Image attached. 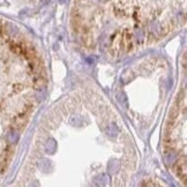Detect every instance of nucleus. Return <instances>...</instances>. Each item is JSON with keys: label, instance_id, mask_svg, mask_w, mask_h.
Listing matches in <instances>:
<instances>
[{"label": "nucleus", "instance_id": "nucleus-5", "mask_svg": "<svg viewBox=\"0 0 187 187\" xmlns=\"http://www.w3.org/2000/svg\"><path fill=\"white\" fill-rule=\"evenodd\" d=\"M120 168V163L116 161V159H112L110 163L107 164V171L112 173V175H114V173H117V171L119 170Z\"/></svg>", "mask_w": 187, "mask_h": 187}, {"label": "nucleus", "instance_id": "nucleus-8", "mask_svg": "<svg viewBox=\"0 0 187 187\" xmlns=\"http://www.w3.org/2000/svg\"><path fill=\"white\" fill-rule=\"evenodd\" d=\"M39 168L44 172H47V171H50V169H51V162L49 159H43L41 163H39Z\"/></svg>", "mask_w": 187, "mask_h": 187}, {"label": "nucleus", "instance_id": "nucleus-6", "mask_svg": "<svg viewBox=\"0 0 187 187\" xmlns=\"http://www.w3.org/2000/svg\"><path fill=\"white\" fill-rule=\"evenodd\" d=\"M57 149V143L53 139H49L45 143V150H46L47 154H53Z\"/></svg>", "mask_w": 187, "mask_h": 187}, {"label": "nucleus", "instance_id": "nucleus-3", "mask_svg": "<svg viewBox=\"0 0 187 187\" xmlns=\"http://www.w3.org/2000/svg\"><path fill=\"white\" fill-rule=\"evenodd\" d=\"M109 181H110V178H109L107 173H102V175L93 178V184L98 185V186H105L106 184H109Z\"/></svg>", "mask_w": 187, "mask_h": 187}, {"label": "nucleus", "instance_id": "nucleus-1", "mask_svg": "<svg viewBox=\"0 0 187 187\" xmlns=\"http://www.w3.org/2000/svg\"><path fill=\"white\" fill-rule=\"evenodd\" d=\"M80 31H81L82 43H83L87 47H93V34H91V30L89 29V27L84 25Z\"/></svg>", "mask_w": 187, "mask_h": 187}, {"label": "nucleus", "instance_id": "nucleus-9", "mask_svg": "<svg viewBox=\"0 0 187 187\" xmlns=\"http://www.w3.org/2000/svg\"><path fill=\"white\" fill-rule=\"evenodd\" d=\"M106 133H107V135H110V136H116L118 133V128L117 126H116V124H111V126H109Z\"/></svg>", "mask_w": 187, "mask_h": 187}, {"label": "nucleus", "instance_id": "nucleus-7", "mask_svg": "<svg viewBox=\"0 0 187 187\" xmlns=\"http://www.w3.org/2000/svg\"><path fill=\"white\" fill-rule=\"evenodd\" d=\"M133 38H135V41L138 42L139 44H142L144 41V34L142 29H135L134 34H133Z\"/></svg>", "mask_w": 187, "mask_h": 187}, {"label": "nucleus", "instance_id": "nucleus-11", "mask_svg": "<svg viewBox=\"0 0 187 187\" xmlns=\"http://www.w3.org/2000/svg\"><path fill=\"white\" fill-rule=\"evenodd\" d=\"M87 60H88V63H89V64H93V58H88Z\"/></svg>", "mask_w": 187, "mask_h": 187}, {"label": "nucleus", "instance_id": "nucleus-2", "mask_svg": "<svg viewBox=\"0 0 187 187\" xmlns=\"http://www.w3.org/2000/svg\"><path fill=\"white\" fill-rule=\"evenodd\" d=\"M175 171L177 175L184 182H186V158L184 157L182 159H180L178 163L175 165Z\"/></svg>", "mask_w": 187, "mask_h": 187}, {"label": "nucleus", "instance_id": "nucleus-4", "mask_svg": "<svg viewBox=\"0 0 187 187\" xmlns=\"http://www.w3.org/2000/svg\"><path fill=\"white\" fill-rule=\"evenodd\" d=\"M32 86L36 89H42L45 86V79L42 75H34V80H32Z\"/></svg>", "mask_w": 187, "mask_h": 187}, {"label": "nucleus", "instance_id": "nucleus-10", "mask_svg": "<svg viewBox=\"0 0 187 187\" xmlns=\"http://www.w3.org/2000/svg\"><path fill=\"white\" fill-rule=\"evenodd\" d=\"M126 98V96L124 95L123 93H117V100L123 104L124 106H127V100H125Z\"/></svg>", "mask_w": 187, "mask_h": 187}]
</instances>
